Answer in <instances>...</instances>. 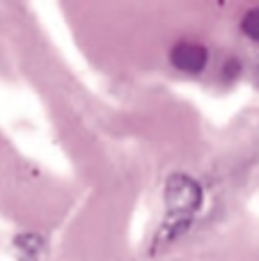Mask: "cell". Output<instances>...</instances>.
Here are the masks:
<instances>
[{
    "instance_id": "3957f363",
    "label": "cell",
    "mask_w": 259,
    "mask_h": 261,
    "mask_svg": "<svg viewBox=\"0 0 259 261\" xmlns=\"http://www.w3.org/2000/svg\"><path fill=\"white\" fill-rule=\"evenodd\" d=\"M241 30L246 32L250 39L259 41V7H252L246 12V16L241 18Z\"/></svg>"
},
{
    "instance_id": "6da1fadb",
    "label": "cell",
    "mask_w": 259,
    "mask_h": 261,
    "mask_svg": "<svg viewBox=\"0 0 259 261\" xmlns=\"http://www.w3.org/2000/svg\"><path fill=\"white\" fill-rule=\"evenodd\" d=\"M170 62L179 69V71L186 73H200L202 69L209 62V50L204 44H197V41H179L172 46L170 50Z\"/></svg>"
},
{
    "instance_id": "7a4b0ae2",
    "label": "cell",
    "mask_w": 259,
    "mask_h": 261,
    "mask_svg": "<svg viewBox=\"0 0 259 261\" xmlns=\"http://www.w3.org/2000/svg\"><path fill=\"white\" fill-rule=\"evenodd\" d=\"M165 197H168V204L172 208H182V202H184V211H193L200 204V188H197V184L193 179L177 174L168 184Z\"/></svg>"
}]
</instances>
